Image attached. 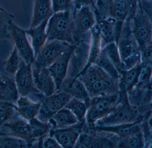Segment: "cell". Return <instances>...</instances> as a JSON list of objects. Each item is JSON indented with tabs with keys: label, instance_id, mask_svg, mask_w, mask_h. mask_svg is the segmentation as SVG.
<instances>
[{
	"label": "cell",
	"instance_id": "cell-37",
	"mask_svg": "<svg viewBox=\"0 0 152 148\" xmlns=\"http://www.w3.org/2000/svg\"><path fill=\"white\" fill-rule=\"evenodd\" d=\"M141 63V52L140 50L138 51L122 60L119 72L129 70Z\"/></svg>",
	"mask_w": 152,
	"mask_h": 148
},
{
	"label": "cell",
	"instance_id": "cell-4",
	"mask_svg": "<svg viewBox=\"0 0 152 148\" xmlns=\"http://www.w3.org/2000/svg\"><path fill=\"white\" fill-rule=\"evenodd\" d=\"M139 121L135 110L128 103L127 99L120 100L112 111L94 124V127L111 126Z\"/></svg>",
	"mask_w": 152,
	"mask_h": 148
},
{
	"label": "cell",
	"instance_id": "cell-22",
	"mask_svg": "<svg viewBox=\"0 0 152 148\" xmlns=\"http://www.w3.org/2000/svg\"><path fill=\"white\" fill-rule=\"evenodd\" d=\"M48 20H46L36 27L25 30L27 35L31 38V45L34 53V58L48 40L46 27Z\"/></svg>",
	"mask_w": 152,
	"mask_h": 148
},
{
	"label": "cell",
	"instance_id": "cell-23",
	"mask_svg": "<svg viewBox=\"0 0 152 148\" xmlns=\"http://www.w3.org/2000/svg\"><path fill=\"white\" fill-rule=\"evenodd\" d=\"M137 4V0H112V17L116 21L124 22L135 10Z\"/></svg>",
	"mask_w": 152,
	"mask_h": 148
},
{
	"label": "cell",
	"instance_id": "cell-7",
	"mask_svg": "<svg viewBox=\"0 0 152 148\" xmlns=\"http://www.w3.org/2000/svg\"><path fill=\"white\" fill-rule=\"evenodd\" d=\"M73 44L58 40L47 41L34 58L32 66L48 68Z\"/></svg>",
	"mask_w": 152,
	"mask_h": 148
},
{
	"label": "cell",
	"instance_id": "cell-6",
	"mask_svg": "<svg viewBox=\"0 0 152 148\" xmlns=\"http://www.w3.org/2000/svg\"><path fill=\"white\" fill-rule=\"evenodd\" d=\"M40 99V108L37 118L44 123H48L51 117L65 107L72 98L68 94L57 91L52 95L45 96L41 94H35Z\"/></svg>",
	"mask_w": 152,
	"mask_h": 148
},
{
	"label": "cell",
	"instance_id": "cell-17",
	"mask_svg": "<svg viewBox=\"0 0 152 148\" xmlns=\"http://www.w3.org/2000/svg\"><path fill=\"white\" fill-rule=\"evenodd\" d=\"M118 80L107 74L87 88V90L91 98L110 95L118 92Z\"/></svg>",
	"mask_w": 152,
	"mask_h": 148
},
{
	"label": "cell",
	"instance_id": "cell-15",
	"mask_svg": "<svg viewBox=\"0 0 152 148\" xmlns=\"http://www.w3.org/2000/svg\"><path fill=\"white\" fill-rule=\"evenodd\" d=\"M79 124L67 128L55 129L51 128L49 135L55 137L62 148H74L79 136L81 133L82 128L79 127Z\"/></svg>",
	"mask_w": 152,
	"mask_h": 148
},
{
	"label": "cell",
	"instance_id": "cell-18",
	"mask_svg": "<svg viewBox=\"0 0 152 148\" xmlns=\"http://www.w3.org/2000/svg\"><path fill=\"white\" fill-rule=\"evenodd\" d=\"M75 147L113 148L116 147V143H115L111 138L106 137L104 135L81 133Z\"/></svg>",
	"mask_w": 152,
	"mask_h": 148
},
{
	"label": "cell",
	"instance_id": "cell-8",
	"mask_svg": "<svg viewBox=\"0 0 152 148\" xmlns=\"http://www.w3.org/2000/svg\"><path fill=\"white\" fill-rule=\"evenodd\" d=\"M9 35L22 59L27 64H32L34 60V55L31 45L27 37L25 30L16 24L13 20L10 22L8 28Z\"/></svg>",
	"mask_w": 152,
	"mask_h": 148
},
{
	"label": "cell",
	"instance_id": "cell-36",
	"mask_svg": "<svg viewBox=\"0 0 152 148\" xmlns=\"http://www.w3.org/2000/svg\"><path fill=\"white\" fill-rule=\"evenodd\" d=\"M15 16L6 10H0V39L10 40L8 28L10 22L13 20Z\"/></svg>",
	"mask_w": 152,
	"mask_h": 148
},
{
	"label": "cell",
	"instance_id": "cell-20",
	"mask_svg": "<svg viewBox=\"0 0 152 148\" xmlns=\"http://www.w3.org/2000/svg\"><path fill=\"white\" fill-rule=\"evenodd\" d=\"M48 123L53 129L67 128L80 123L74 114L67 108L64 107L54 114Z\"/></svg>",
	"mask_w": 152,
	"mask_h": 148
},
{
	"label": "cell",
	"instance_id": "cell-33",
	"mask_svg": "<svg viewBox=\"0 0 152 148\" xmlns=\"http://www.w3.org/2000/svg\"><path fill=\"white\" fill-rule=\"evenodd\" d=\"M22 59L15 46L6 61L3 62L5 71L8 74L15 75L20 67Z\"/></svg>",
	"mask_w": 152,
	"mask_h": 148
},
{
	"label": "cell",
	"instance_id": "cell-19",
	"mask_svg": "<svg viewBox=\"0 0 152 148\" xmlns=\"http://www.w3.org/2000/svg\"><path fill=\"white\" fill-rule=\"evenodd\" d=\"M53 14L51 0H34L32 17L30 28H33L49 19Z\"/></svg>",
	"mask_w": 152,
	"mask_h": 148
},
{
	"label": "cell",
	"instance_id": "cell-16",
	"mask_svg": "<svg viewBox=\"0 0 152 148\" xmlns=\"http://www.w3.org/2000/svg\"><path fill=\"white\" fill-rule=\"evenodd\" d=\"M59 91L65 92L72 98L80 100L88 107L91 98L82 82L78 78L66 77Z\"/></svg>",
	"mask_w": 152,
	"mask_h": 148
},
{
	"label": "cell",
	"instance_id": "cell-30",
	"mask_svg": "<svg viewBox=\"0 0 152 148\" xmlns=\"http://www.w3.org/2000/svg\"><path fill=\"white\" fill-rule=\"evenodd\" d=\"M76 116L80 123H85V117L88 106L80 100L72 98L65 106Z\"/></svg>",
	"mask_w": 152,
	"mask_h": 148
},
{
	"label": "cell",
	"instance_id": "cell-26",
	"mask_svg": "<svg viewBox=\"0 0 152 148\" xmlns=\"http://www.w3.org/2000/svg\"><path fill=\"white\" fill-rule=\"evenodd\" d=\"M19 98L15 80L0 76V100L16 103Z\"/></svg>",
	"mask_w": 152,
	"mask_h": 148
},
{
	"label": "cell",
	"instance_id": "cell-43",
	"mask_svg": "<svg viewBox=\"0 0 152 148\" xmlns=\"http://www.w3.org/2000/svg\"></svg>",
	"mask_w": 152,
	"mask_h": 148
},
{
	"label": "cell",
	"instance_id": "cell-12",
	"mask_svg": "<svg viewBox=\"0 0 152 148\" xmlns=\"http://www.w3.org/2000/svg\"><path fill=\"white\" fill-rule=\"evenodd\" d=\"M75 45H72L48 67L56 88L59 91L61 85L67 76L69 62Z\"/></svg>",
	"mask_w": 152,
	"mask_h": 148
},
{
	"label": "cell",
	"instance_id": "cell-39",
	"mask_svg": "<svg viewBox=\"0 0 152 148\" xmlns=\"http://www.w3.org/2000/svg\"><path fill=\"white\" fill-rule=\"evenodd\" d=\"M53 13L62 11H72L74 7L72 0H51Z\"/></svg>",
	"mask_w": 152,
	"mask_h": 148
},
{
	"label": "cell",
	"instance_id": "cell-14",
	"mask_svg": "<svg viewBox=\"0 0 152 148\" xmlns=\"http://www.w3.org/2000/svg\"><path fill=\"white\" fill-rule=\"evenodd\" d=\"M32 69L34 85L41 94L49 96L57 91L55 82L48 68L32 66Z\"/></svg>",
	"mask_w": 152,
	"mask_h": 148
},
{
	"label": "cell",
	"instance_id": "cell-41",
	"mask_svg": "<svg viewBox=\"0 0 152 148\" xmlns=\"http://www.w3.org/2000/svg\"><path fill=\"white\" fill-rule=\"evenodd\" d=\"M74 8H78L83 6H91L93 7L95 0H72Z\"/></svg>",
	"mask_w": 152,
	"mask_h": 148
},
{
	"label": "cell",
	"instance_id": "cell-25",
	"mask_svg": "<svg viewBox=\"0 0 152 148\" xmlns=\"http://www.w3.org/2000/svg\"><path fill=\"white\" fill-rule=\"evenodd\" d=\"M140 121L128 124H122L111 126L94 127L98 131L106 132L116 135L119 138L125 137L141 131Z\"/></svg>",
	"mask_w": 152,
	"mask_h": 148
},
{
	"label": "cell",
	"instance_id": "cell-2",
	"mask_svg": "<svg viewBox=\"0 0 152 148\" xmlns=\"http://www.w3.org/2000/svg\"><path fill=\"white\" fill-rule=\"evenodd\" d=\"M71 12L72 18L73 37L76 45L96 25V15L94 7L91 6L74 8Z\"/></svg>",
	"mask_w": 152,
	"mask_h": 148
},
{
	"label": "cell",
	"instance_id": "cell-40",
	"mask_svg": "<svg viewBox=\"0 0 152 148\" xmlns=\"http://www.w3.org/2000/svg\"><path fill=\"white\" fill-rule=\"evenodd\" d=\"M41 147L46 148H62L55 137L49 135V133L43 138L41 144Z\"/></svg>",
	"mask_w": 152,
	"mask_h": 148
},
{
	"label": "cell",
	"instance_id": "cell-34",
	"mask_svg": "<svg viewBox=\"0 0 152 148\" xmlns=\"http://www.w3.org/2000/svg\"><path fill=\"white\" fill-rule=\"evenodd\" d=\"M16 109L14 103L0 100V127L15 116Z\"/></svg>",
	"mask_w": 152,
	"mask_h": 148
},
{
	"label": "cell",
	"instance_id": "cell-13",
	"mask_svg": "<svg viewBox=\"0 0 152 148\" xmlns=\"http://www.w3.org/2000/svg\"><path fill=\"white\" fill-rule=\"evenodd\" d=\"M123 22L116 21L113 18L106 19L97 18L96 24L101 39V48L112 42L116 43Z\"/></svg>",
	"mask_w": 152,
	"mask_h": 148
},
{
	"label": "cell",
	"instance_id": "cell-11",
	"mask_svg": "<svg viewBox=\"0 0 152 148\" xmlns=\"http://www.w3.org/2000/svg\"><path fill=\"white\" fill-rule=\"evenodd\" d=\"M15 116L0 127V134L22 139L28 143L29 147H32L33 143L29 121L20 117L15 118Z\"/></svg>",
	"mask_w": 152,
	"mask_h": 148
},
{
	"label": "cell",
	"instance_id": "cell-31",
	"mask_svg": "<svg viewBox=\"0 0 152 148\" xmlns=\"http://www.w3.org/2000/svg\"><path fill=\"white\" fill-rule=\"evenodd\" d=\"M101 52L113 63L119 72L121 60L115 42H112L105 44L101 48Z\"/></svg>",
	"mask_w": 152,
	"mask_h": 148
},
{
	"label": "cell",
	"instance_id": "cell-32",
	"mask_svg": "<svg viewBox=\"0 0 152 148\" xmlns=\"http://www.w3.org/2000/svg\"><path fill=\"white\" fill-rule=\"evenodd\" d=\"M94 64L101 68L107 74L115 80H119L120 74L109 60L100 51L94 61Z\"/></svg>",
	"mask_w": 152,
	"mask_h": 148
},
{
	"label": "cell",
	"instance_id": "cell-38",
	"mask_svg": "<svg viewBox=\"0 0 152 148\" xmlns=\"http://www.w3.org/2000/svg\"><path fill=\"white\" fill-rule=\"evenodd\" d=\"M152 63H142V67L136 86H141L151 82Z\"/></svg>",
	"mask_w": 152,
	"mask_h": 148
},
{
	"label": "cell",
	"instance_id": "cell-21",
	"mask_svg": "<svg viewBox=\"0 0 152 148\" xmlns=\"http://www.w3.org/2000/svg\"><path fill=\"white\" fill-rule=\"evenodd\" d=\"M16 104L18 115L28 121L37 117L41 106L39 102H34L27 96L19 97Z\"/></svg>",
	"mask_w": 152,
	"mask_h": 148
},
{
	"label": "cell",
	"instance_id": "cell-5",
	"mask_svg": "<svg viewBox=\"0 0 152 148\" xmlns=\"http://www.w3.org/2000/svg\"><path fill=\"white\" fill-rule=\"evenodd\" d=\"M132 31L140 49L152 43L151 17L141 9L137 4L134 15L131 19Z\"/></svg>",
	"mask_w": 152,
	"mask_h": 148
},
{
	"label": "cell",
	"instance_id": "cell-28",
	"mask_svg": "<svg viewBox=\"0 0 152 148\" xmlns=\"http://www.w3.org/2000/svg\"><path fill=\"white\" fill-rule=\"evenodd\" d=\"M29 123L31 127V137L33 143L39 140V147H40L43 138L49 133L51 129V126L49 123L42 122L36 117L29 120Z\"/></svg>",
	"mask_w": 152,
	"mask_h": 148
},
{
	"label": "cell",
	"instance_id": "cell-24",
	"mask_svg": "<svg viewBox=\"0 0 152 148\" xmlns=\"http://www.w3.org/2000/svg\"><path fill=\"white\" fill-rule=\"evenodd\" d=\"M141 67L142 63L129 70L119 72L118 83L119 91H129L137 85Z\"/></svg>",
	"mask_w": 152,
	"mask_h": 148
},
{
	"label": "cell",
	"instance_id": "cell-9",
	"mask_svg": "<svg viewBox=\"0 0 152 148\" xmlns=\"http://www.w3.org/2000/svg\"><path fill=\"white\" fill-rule=\"evenodd\" d=\"M132 16L129 15L124 21L116 42L121 61L132 53L140 50L132 31L131 19Z\"/></svg>",
	"mask_w": 152,
	"mask_h": 148
},
{
	"label": "cell",
	"instance_id": "cell-42",
	"mask_svg": "<svg viewBox=\"0 0 152 148\" xmlns=\"http://www.w3.org/2000/svg\"><path fill=\"white\" fill-rule=\"evenodd\" d=\"M0 10H5L3 8H2V7H1V6H0Z\"/></svg>",
	"mask_w": 152,
	"mask_h": 148
},
{
	"label": "cell",
	"instance_id": "cell-35",
	"mask_svg": "<svg viewBox=\"0 0 152 148\" xmlns=\"http://www.w3.org/2000/svg\"><path fill=\"white\" fill-rule=\"evenodd\" d=\"M29 144L26 141L7 135L0 134V148H27Z\"/></svg>",
	"mask_w": 152,
	"mask_h": 148
},
{
	"label": "cell",
	"instance_id": "cell-1",
	"mask_svg": "<svg viewBox=\"0 0 152 148\" xmlns=\"http://www.w3.org/2000/svg\"><path fill=\"white\" fill-rule=\"evenodd\" d=\"M47 41L58 40L75 44L73 37L72 18L70 10L52 14L46 27Z\"/></svg>",
	"mask_w": 152,
	"mask_h": 148
},
{
	"label": "cell",
	"instance_id": "cell-29",
	"mask_svg": "<svg viewBox=\"0 0 152 148\" xmlns=\"http://www.w3.org/2000/svg\"><path fill=\"white\" fill-rule=\"evenodd\" d=\"M145 144L144 136L141 131L125 137L119 138L117 141L116 147L143 148Z\"/></svg>",
	"mask_w": 152,
	"mask_h": 148
},
{
	"label": "cell",
	"instance_id": "cell-10",
	"mask_svg": "<svg viewBox=\"0 0 152 148\" xmlns=\"http://www.w3.org/2000/svg\"><path fill=\"white\" fill-rule=\"evenodd\" d=\"M14 80L19 95L27 96L31 94H41L34 85L32 64L25 63L23 59L19 69L15 75Z\"/></svg>",
	"mask_w": 152,
	"mask_h": 148
},
{
	"label": "cell",
	"instance_id": "cell-27",
	"mask_svg": "<svg viewBox=\"0 0 152 148\" xmlns=\"http://www.w3.org/2000/svg\"><path fill=\"white\" fill-rule=\"evenodd\" d=\"M107 74L101 68L93 63L83 69L76 77L82 82L87 89Z\"/></svg>",
	"mask_w": 152,
	"mask_h": 148
},
{
	"label": "cell",
	"instance_id": "cell-3",
	"mask_svg": "<svg viewBox=\"0 0 152 148\" xmlns=\"http://www.w3.org/2000/svg\"><path fill=\"white\" fill-rule=\"evenodd\" d=\"M120 98L121 95L118 92L91 98L85 117V123L89 127H93L97 120L114 109L120 101Z\"/></svg>",
	"mask_w": 152,
	"mask_h": 148
}]
</instances>
